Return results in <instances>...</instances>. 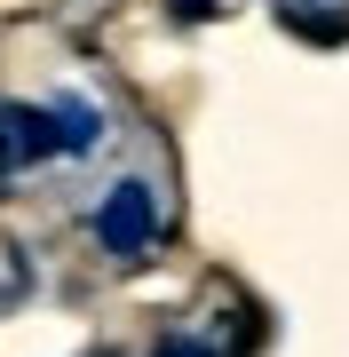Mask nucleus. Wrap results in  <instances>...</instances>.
Instances as JSON below:
<instances>
[{
    "label": "nucleus",
    "instance_id": "nucleus-1",
    "mask_svg": "<svg viewBox=\"0 0 349 357\" xmlns=\"http://www.w3.org/2000/svg\"><path fill=\"white\" fill-rule=\"evenodd\" d=\"M95 238H104V255H143V246H159V199L151 183H111L104 206H95Z\"/></svg>",
    "mask_w": 349,
    "mask_h": 357
},
{
    "label": "nucleus",
    "instance_id": "nucleus-2",
    "mask_svg": "<svg viewBox=\"0 0 349 357\" xmlns=\"http://www.w3.org/2000/svg\"><path fill=\"white\" fill-rule=\"evenodd\" d=\"M64 143H56V119L32 112V103H8L0 112V159L8 167H32V159H56Z\"/></svg>",
    "mask_w": 349,
    "mask_h": 357
},
{
    "label": "nucleus",
    "instance_id": "nucleus-3",
    "mask_svg": "<svg viewBox=\"0 0 349 357\" xmlns=\"http://www.w3.org/2000/svg\"><path fill=\"white\" fill-rule=\"evenodd\" d=\"M159 357H222L207 333H167V342H159Z\"/></svg>",
    "mask_w": 349,
    "mask_h": 357
}]
</instances>
